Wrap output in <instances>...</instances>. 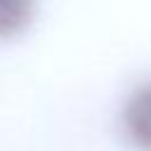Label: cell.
<instances>
[{
  "mask_svg": "<svg viewBox=\"0 0 151 151\" xmlns=\"http://www.w3.org/2000/svg\"><path fill=\"white\" fill-rule=\"evenodd\" d=\"M33 9V2L26 0H0V38H9L28 26Z\"/></svg>",
  "mask_w": 151,
  "mask_h": 151,
  "instance_id": "obj_2",
  "label": "cell"
},
{
  "mask_svg": "<svg viewBox=\"0 0 151 151\" xmlns=\"http://www.w3.org/2000/svg\"><path fill=\"white\" fill-rule=\"evenodd\" d=\"M123 130L137 149L151 151V80L130 92L123 106Z\"/></svg>",
  "mask_w": 151,
  "mask_h": 151,
  "instance_id": "obj_1",
  "label": "cell"
}]
</instances>
